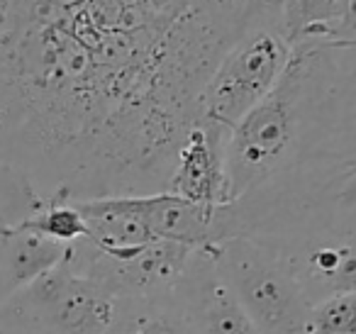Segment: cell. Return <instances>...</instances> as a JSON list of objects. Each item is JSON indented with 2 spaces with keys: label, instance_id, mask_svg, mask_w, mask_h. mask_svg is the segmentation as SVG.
I'll list each match as a JSON object with an SVG mask.
<instances>
[{
  "label": "cell",
  "instance_id": "cell-13",
  "mask_svg": "<svg viewBox=\"0 0 356 334\" xmlns=\"http://www.w3.org/2000/svg\"><path fill=\"white\" fill-rule=\"evenodd\" d=\"M127 334H191L178 315L173 298L166 303H142L134 312Z\"/></svg>",
  "mask_w": 356,
  "mask_h": 334
},
{
  "label": "cell",
  "instance_id": "cell-7",
  "mask_svg": "<svg viewBox=\"0 0 356 334\" xmlns=\"http://www.w3.org/2000/svg\"><path fill=\"white\" fill-rule=\"evenodd\" d=\"M142 215L156 239L176 241L200 249L220 241L218 232V205L205 207L184 200L176 193H154V196H137Z\"/></svg>",
  "mask_w": 356,
  "mask_h": 334
},
{
  "label": "cell",
  "instance_id": "cell-9",
  "mask_svg": "<svg viewBox=\"0 0 356 334\" xmlns=\"http://www.w3.org/2000/svg\"><path fill=\"white\" fill-rule=\"evenodd\" d=\"M337 8L339 0H278L281 27L291 47L322 42Z\"/></svg>",
  "mask_w": 356,
  "mask_h": 334
},
{
  "label": "cell",
  "instance_id": "cell-5",
  "mask_svg": "<svg viewBox=\"0 0 356 334\" xmlns=\"http://www.w3.org/2000/svg\"><path fill=\"white\" fill-rule=\"evenodd\" d=\"M173 305L191 334H261L220 276L213 246L191 251L173 288Z\"/></svg>",
  "mask_w": 356,
  "mask_h": 334
},
{
  "label": "cell",
  "instance_id": "cell-12",
  "mask_svg": "<svg viewBox=\"0 0 356 334\" xmlns=\"http://www.w3.org/2000/svg\"><path fill=\"white\" fill-rule=\"evenodd\" d=\"M307 334H356V290L317 300L312 305Z\"/></svg>",
  "mask_w": 356,
  "mask_h": 334
},
{
  "label": "cell",
  "instance_id": "cell-8",
  "mask_svg": "<svg viewBox=\"0 0 356 334\" xmlns=\"http://www.w3.org/2000/svg\"><path fill=\"white\" fill-rule=\"evenodd\" d=\"M66 256L69 244L54 241L40 232L20 225L0 230V280L10 295L59 266Z\"/></svg>",
  "mask_w": 356,
  "mask_h": 334
},
{
  "label": "cell",
  "instance_id": "cell-2",
  "mask_svg": "<svg viewBox=\"0 0 356 334\" xmlns=\"http://www.w3.org/2000/svg\"><path fill=\"white\" fill-rule=\"evenodd\" d=\"M139 300L74 271L66 259L15 290L6 315L30 334H127Z\"/></svg>",
  "mask_w": 356,
  "mask_h": 334
},
{
  "label": "cell",
  "instance_id": "cell-11",
  "mask_svg": "<svg viewBox=\"0 0 356 334\" xmlns=\"http://www.w3.org/2000/svg\"><path fill=\"white\" fill-rule=\"evenodd\" d=\"M20 227L40 232V234L61 241V244H74V241L88 237L86 220L74 202H47L40 212L20 222Z\"/></svg>",
  "mask_w": 356,
  "mask_h": 334
},
{
  "label": "cell",
  "instance_id": "cell-6",
  "mask_svg": "<svg viewBox=\"0 0 356 334\" xmlns=\"http://www.w3.org/2000/svg\"><path fill=\"white\" fill-rule=\"evenodd\" d=\"M227 139L229 132L198 118L178 149L176 168L166 191L205 207L229 202Z\"/></svg>",
  "mask_w": 356,
  "mask_h": 334
},
{
  "label": "cell",
  "instance_id": "cell-10",
  "mask_svg": "<svg viewBox=\"0 0 356 334\" xmlns=\"http://www.w3.org/2000/svg\"><path fill=\"white\" fill-rule=\"evenodd\" d=\"M44 205L47 200L40 196L32 178L20 166L0 157V230L20 225Z\"/></svg>",
  "mask_w": 356,
  "mask_h": 334
},
{
  "label": "cell",
  "instance_id": "cell-3",
  "mask_svg": "<svg viewBox=\"0 0 356 334\" xmlns=\"http://www.w3.org/2000/svg\"><path fill=\"white\" fill-rule=\"evenodd\" d=\"M293 47L281 27L278 6L261 10L225 51L200 100V120L232 129L276 88Z\"/></svg>",
  "mask_w": 356,
  "mask_h": 334
},
{
  "label": "cell",
  "instance_id": "cell-14",
  "mask_svg": "<svg viewBox=\"0 0 356 334\" xmlns=\"http://www.w3.org/2000/svg\"><path fill=\"white\" fill-rule=\"evenodd\" d=\"M322 42L356 47V0H339L334 20L330 22Z\"/></svg>",
  "mask_w": 356,
  "mask_h": 334
},
{
  "label": "cell",
  "instance_id": "cell-1",
  "mask_svg": "<svg viewBox=\"0 0 356 334\" xmlns=\"http://www.w3.org/2000/svg\"><path fill=\"white\" fill-rule=\"evenodd\" d=\"M210 69L191 0H0V157L47 202L163 193Z\"/></svg>",
  "mask_w": 356,
  "mask_h": 334
},
{
  "label": "cell",
  "instance_id": "cell-4",
  "mask_svg": "<svg viewBox=\"0 0 356 334\" xmlns=\"http://www.w3.org/2000/svg\"><path fill=\"white\" fill-rule=\"evenodd\" d=\"M215 264L261 334H307L312 300L276 246L254 237L213 244Z\"/></svg>",
  "mask_w": 356,
  "mask_h": 334
}]
</instances>
